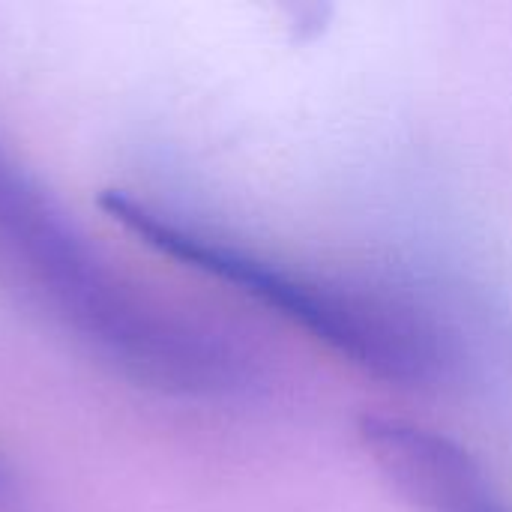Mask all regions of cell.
Wrapping results in <instances>:
<instances>
[{
  "instance_id": "3957f363",
  "label": "cell",
  "mask_w": 512,
  "mask_h": 512,
  "mask_svg": "<svg viewBox=\"0 0 512 512\" xmlns=\"http://www.w3.org/2000/svg\"><path fill=\"white\" fill-rule=\"evenodd\" d=\"M357 438L414 512H512L483 462L456 438L393 414H363Z\"/></svg>"
},
{
  "instance_id": "6da1fadb",
  "label": "cell",
  "mask_w": 512,
  "mask_h": 512,
  "mask_svg": "<svg viewBox=\"0 0 512 512\" xmlns=\"http://www.w3.org/2000/svg\"><path fill=\"white\" fill-rule=\"evenodd\" d=\"M0 261L90 354L135 387L192 399L255 396L267 369L222 324L141 291L0 144Z\"/></svg>"
},
{
  "instance_id": "277c9868",
  "label": "cell",
  "mask_w": 512,
  "mask_h": 512,
  "mask_svg": "<svg viewBox=\"0 0 512 512\" xmlns=\"http://www.w3.org/2000/svg\"><path fill=\"white\" fill-rule=\"evenodd\" d=\"M6 498H9V483H6V477H3V471H0V507L6 504Z\"/></svg>"
},
{
  "instance_id": "7a4b0ae2",
  "label": "cell",
  "mask_w": 512,
  "mask_h": 512,
  "mask_svg": "<svg viewBox=\"0 0 512 512\" xmlns=\"http://www.w3.org/2000/svg\"><path fill=\"white\" fill-rule=\"evenodd\" d=\"M102 210L147 249L228 285L384 384L432 387L453 366L438 324L396 297L288 267L126 189H108Z\"/></svg>"
}]
</instances>
